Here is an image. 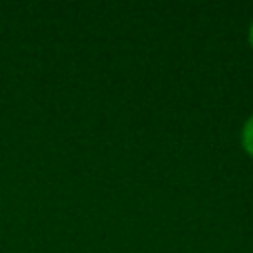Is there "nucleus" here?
<instances>
[{
    "label": "nucleus",
    "instance_id": "nucleus-1",
    "mask_svg": "<svg viewBox=\"0 0 253 253\" xmlns=\"http://www.w3.org/2000/svg\"><path fill=\"white\" fill-rule=\"evenodd\" d=\"M243 146L247 148V152L253 156V115L251 119L245 123L243 126Z\"/></svg>",
    "mask_w": 253,
    "mask_h": 253
},
{
    "label": "nucleus",
    "instance_id": "nucleus-2",
    "mask_svg": "<svg viewBox=\"0 0 253 253\" xmlns=\"http://www.w3.org/2000/svg\"><path fill=\"white\" fill-rule=\"evenodd\" d=\"M249 40H251V43H253V24H251V30H249Z\"/></svg>",
    "mask_w": 253,
    "mask_h": 253
}]
</instances>
